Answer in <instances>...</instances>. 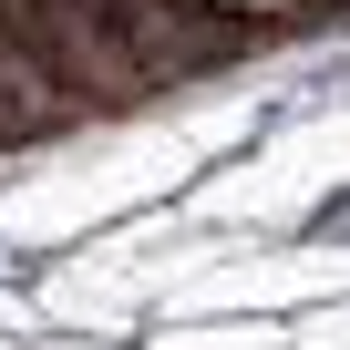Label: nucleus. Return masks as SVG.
I'll return each mask as SVG.
<instances>
[{"instance_id": "obj_1", "label": "nucleus", "mask_w": 350, "mask_h": 350, "mask_svg": "<svg viewBox=\"0 0 350 350\" xmlns=\"http://www.w3.org/2000/svg\"><path fill=\"white\" fill-rule=\"evenodd\" d=\"M113 31H124V52H134L144 83H165V72H206V62H227V52L247 42V21L206 11V0H113Z\"/></svg>"}, {"instance_id": "obj_2", "label": "nucleus", "mask_w": 350, "mask_h": 350, "mask_svg": "<svg viewBox=\"0 0 350 350\" xmlns=\"http://www.w3.org/2000/svg\"><path fill=\"white\" fill-rule=\"evenodd\" d=\"M309 237H319V247L350 237V196H319V206H309Z\"/></svg>"}]
</instances>
